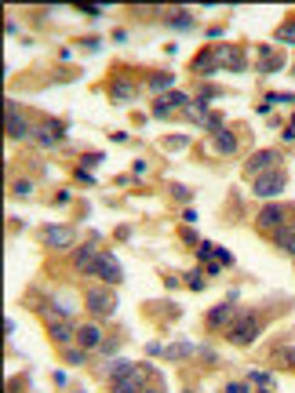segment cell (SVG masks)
I'll list each match as a JSON object with an SVG mask.
<instances>
[{
    "mask_svg": "<svg viewBox=\"0 0 295 393\" xmlns=\"http://www.w3.org/2000/svg\"><path fill=\"white\" fill-rule=\"evenodd\" d=\"M288 190V168L281 164V168H273V171H266V175H259V178H252V193L259 196L262 204L266 201H277Z\"/></svg>",
    "mask_w": 295,
    "mask_h": 393,
    "instance_id": "cell-5",
    "label": "cell"
},
{
    "mask_svg": "<svg viewBox=\"0 0 295 393\" xmlns=\"http://www.w3.org/2000/svg\"><path fill=\"white\" fill-rule=\"evenodd\" d=\"M208 150L219 153V157H237V150H241L237 131L234 128H222V131H215V135H208Z\"/></svg>",
    "mask_w": 295,
    "mask_h": 393,
    "instance_id": "cell-19",
    "label": "cell"
},
{
    "mask_svg": "<svg viewBox=\"0 0 295 393\" xmlns=\"http://www.w3.org/2000/svg\"><path fill=\"white\" fill-rule=\"evenodd\" d=\"M179 393H193V390H179Z\"/></svg>",
    "mask_w": 295,
    "mask_h": 393,
    "instance_id": "cell-49",
    "label": "cell"
},
{
    "mask_svg": "<svg viewBox=\"0 0 295 393\" xmlns=\"http://www.w3.org/2000/svg\"><path fill=\"white\" fill-rule=\"evenodd\" d=\"M292 77H295V73H292Z\"/></svg>",
    "mask_w": 295,
    "mask_h": 393,
    "instance_id": "cell-50",
    "label": "cell"
},
{
    "mask_svg": "<svg viewBox=\"0 0 295 393\" xmlns=\"http://www.w3.org/2000/svg\"><path fill=\"white\" fill-rule=\"evenodd\" d=\"M226 393H252V383H226Z\"/></svg>",
    "mask_w": 295,
    "mask_h": 393,
    "instance_id": "cell-37",
    "label": "cell"
},
{
    "mask_svg": "<svg viewBox=\"0 0 295 393\" xmlns=\"http://www.w3.org/2000/svg\"><path fill=\"white\" fill-rule=\"evenodd\" d=\"M73 178H77L80 186H95V175H91V171H84V168H77V175H73Z\"/></svg>",
    "mask_w": 295,
    "mask_h": 393,
    "instance_id": "cell-36",
    "label": "cell"
},
{
    "mask_svg": "<svg viewBox=\"0 0 295 393\" xmlns=\"http://www.w3.org/2000/svg\"><path fill=\"white\" fill-rule=\"evenodd\" d=\"M255 70H259L262 77L285 73V70H288V55H285L277 44H259V47H255Z\"/></svg>",
    "mask_w": 295,
    "mask_h": 393,
    "instance_id": "cell-8",
    "label": "cell"
},
{
    "mask_svg": "<svg viewBox=\"0 0 295 393\" xmlns=\"http://www.w3.org/2000/svg\"><path fill=\"white\" fill-rule=\"evenodd\" d=\"M234 317H237V302H219V306H211L208 314H204V328L208 332H222L226 335V328L234 324Z\"/></svg>",
    "mask_w": 295,
    "mask_h": 393,
    "instance_id": "cell-17",
    "label": "cell"
},
{
    "mask_svg": "<svg viewBox=\"0 0 295 393\" xmlns=\"http://www.w3.org/2000/svg\"><path fill=\"white\" fill-rule=\"evenodd\" d=\"M183 284H186L190 291H204V288H208L204 270H190V273H183Z\"/></svg>",
    "mask_w": 295,
    "mask_h": 393,
    "instance_id": "cell-28",
    "label": "cell"
},
{
    "mask_svg": "<svg viewBox=\"0 0 295 393\" xmlns=\"http://www.w3.org/2000/svg\"><path fill=\"white\" fill-rule=\"evenodd\" d=\"M211 259H215V244H211V240H201V244H197V262L204 266V262H211Z\"/></svg>",
    "mask_w": 295,
    "mask_h": 393,
    "instance_id": "cell-30",
    "label": "cell"
},
{
    "mask_svg": "<svg viewBox=\"0 0 295 393\" xmlns=\"http://www.w3.org/2000/svg\"><path fill=\"white\" fill-rule=\"evenodd\" d=\"M179 237H183V244H201V237H197V229H190V226H186Z\"/></svg>",
    "mask_w": 295,
    "mask_h": 393,
    "instance_id": "cell-41",
    "label": "cell"
},
{
    "mask_svg": "<svg viewBox=\"0 0 295 393\" xmlns=\"http://www.w3.org/2000/svg\"><path fill=\"white\" fill-rule=\"evenodd\" d=\"M150 113H153L157 121H168V117H172V109L164 106V98H153V102H150Z\"/></svg>",
    "mask_w": 295,
    "mask_h": 393,
    "instance_id": "cell-32",
    "label": "cell"
},
{
    "mask_svg": "<svg viewBox=\"0 0 295 393\" xmlns=\"http://www.w3.org/2000/svg\"><path fill=\"white\" fill-rule=\"evenodd\" d=\"M266 240H270L281 255L295 259V222H288V226H281V229H273V233H270Z\"/></svg>",
    "mask_w": 295,
    "mask_h": 393,
    "instance_id": "cell-20",
    "label": "cell"
},
{
    "mask_svg": "<svg viewBox=\"0 0 295 393\" xmlns=\"http://www.w3.org/2000/svg\"><path fill=\"white\" fill-rule=\"evenodd\" d=\"M281 142H295V128H292V124L281 131Z\"/></svg>",
    "mask_w": 295,
    "mask_h": 393,
    "instance_id": "cell-45",
    "label": "cell"
},
{
    "mask_svg": "<svg viewBox=\"0 0 295 393\" xmlns=\"http://www.w3.org/2000/svg\"><path fill=\"white\" fill-rule=\"evenodd\" d=\"M183 222H186V226L197 222V211H193V208H183Z\"/></svg>",
    "mask_w": 295,
    "mask_h": 393,
    "instance_id": "cell-44",
    "label": "cell"
},
{
    "mask_svg": "<svg viewBox=\"0 0 295 393\" xmlns=\"http://www.w3.org/2000/svg\"><path fill=\"white\" fill-rule=\"evenodd\" d=\"M215 55H219V70H226V73L248 70V52H244V44H215Z\"/></svg>",
    "mask_w": 295,
    "mask_h": 393,
    "instance_id": "cell-15",
    "label": "cell"
},
{
    "mask_svg": "<svg viewBox=\"0 0 295 393\" xmlns=\"http://www.w3.org/2000/svg\"><path fill=\"white\" fill-rule=\"evenodd\" d=\"M106 160V153L103 150H95V153H84V157H80V168H84V171H95L98 168V164H103Z\"/></svg>",
    "mask_w": 295,
    "mask_h": 393,
    "instance_id": "cell-29",
    "label": "cell"
},
{
    "mask_svg": "<svg viewBox=\"0 0 295 393\" xmlns=\"http://www.w3.org/2000/svg\"><path fill=\"white\" fill-rule=\"evenodd\" d=\"M270 109H273V102H266V98H262V102L255 106V113H262V117H266V113H270Z\"/></svg>",
    "mask_w": 295,
    "mask_h": 393,
    "instance_id": "cell-47",
    "label": "cell"
},
{
    "mask_svg": "<svg viewBox=\"0 0 295 393\" xmlns=\"http://www.w3.org/2000/svg\"><path fill=\"white\" fill-rule=\"evenodd\" d=\"M259 335H266V321H262L259 309H237L234 324L226 328V342L237 350H248L252 342H259Z\"/></svg>",
    "mask_w": 295,
    "mask_h": 393,
    "instance_id": "cell-1",
    "label": "cell"
},
{
    "mask_svg": "<svg viewBox=\"0 0 295 393\" xmlns=\"http://www.w3.org/2000/svg\"><path fill=\"white\" fill-rule=\"evenodd\" d=\"M146 168H150L146 160H135V164H131V171H135V175H146Z\"/></svg>",
    "mask_w": 295,
    "mask_h": 393,
    "instance_id": "cell-46",
    "label": "cell"
},
{
    "mask_svg": "<svg viewBox=\"0 0 295 393\" xmlns=\"http://www.w3.org/2000/svg\"><path fill=\"white\" fill-rule=\"evenodd\" d=\"M153 379V368L150 364H135L128 375H121V379L109 383V393H142L146 386H150Z\"/></svg>",
    "mask_w": 295,
    "mask_h": 393,
    "instance_id": "cell-12",
    "label": "cell"
},
{
    "mask_svg": "<svg viewBox=\"0 0 295 393\" xmlns=\"http://www.w3.org/2000/svg\"><path fill=\"white\" fill-rule=\"evenodd\" d=\"M47 342H52L59 353L77 346V324L73 321H52V324H47Z\"/></svg>",
    "mask_w": 295,
    "mask_h": 393,
    "instance_id": "cell-18",
    "label": "cell"
},
{
    "mask_svg": "<svg viewBox=\"0 0 295 393\" xmlns=\"http://www.w3.org/2000/svg\"><path fill=\"white\" fill-rule=\"evenodd\" d=\"M248 383L259 386V393H277V390H273V386H277L273 371H252V375H248Z\"/></svg>",
    "mask_w": 295,
    "mask_h": 393,
    "instance_id": "cell-26",
    "label": "cell"
},
{
    "mask_svg": "<svg viewBox=\"0 0 295 393\" xmlns=\"http://www.w3.org/2000/svg\"><path fill=\"white\" fill-rule=\"evenodd\" d=\"M270 364L277 371H292L295 375V342H281V346L270 350Z\"/></svg>",
    "mask_w": 295,
    "mask_h": 393,
    "instance_id": "cell-21",
    "label": "cell"
},
{
    "mask_svg": "<svg viewBox=\"0 0 295 393\" xmlns=\"http://www.w3.org/2000/svg\"><path fill=\"white\" fill-rule=\"evenodd\" d=\"M172 196H175V201H193V190H186V186H172Z\"/></svg>",
    "mask_w": 295,
    "mask_h": 393,
    "instance_id": "cell-35",
    "label": "cell"
},
{
    "mask_svg": "<svg viewBox=\"0 0 295 393\" xmlns=\"http://www.w3.org/2000/svg\"><path fill=\"white\" fill-rule=\"evenodd\" d=\"M142 88H150V91H157V95H168V91L175 88V73H168V70H153V73L142 77Z\"/></svg>",
    "mask_w": 295,
    "mask_h": 393,
    "instance_id": "cell-22",
    "label": "cell"
},
{
    "mask_svg": "<svg viewBox=\"0 0 295 393\" xmlns=\"http://www.w3.org/2000/svg\"><path fill=\"white\" fill-rule=\"evenodd\" d=\"M215 262H219V266H234V262H237V259H234V255H229L226 248H219V244H215Z\"/></svg>",
    "mask_w": 295,
    "mask_h": 393,
    "instance_id": "cell-34",
    "label": "cell"
},
{
    "mask_svg": "<svg viewBox=\"0 0 295 393\" xmlns=\"http://www.w3.org/2000/svg\"><path fill=\"white\" fill-rule=\"evenodd\" d=\"M70 201H73V193H70V190H62V193L52 196V204H70Z\"/></svg>",
    "mask_w": 295,
    "mask_h": 393,
    "instance_id": "cell-42",
    "label": "cell"
},
{
    "mask_svg": "<svg viewBox=\"0 0 295 393\" xmlns=\"http://www.w3.org/2000/svg\"><path fill=\"white\" fill-rule=\"evenodd\" d=\"M106 95L113 98V102H135V98L142 95V80L135 77H128V73H113L109 77V84H106Z\"/></svg>",
    "mask_w": 295,
    "mask_h": 393,
    "instance_id": "cell-13",
    "label": "cell"
},
{
    "mask_svg": "<svg viewBox=\"0 0 295 393\" xmlns=\"http://www.w3.org/2000/svg\"><path fill=\"white\" fill-rule=\"evenodd\" d=\"M266 102H281V106H295V95H285V91H266Z\"/></svg>",
    "mask_w": 295,
    "mask_h": 393,
    "instance_id": "cell-33",
    "label": "cell"
},
{
    "mask_svg": "<svg viewBox=\"0 0 295 393\" xmlns=\"http://www.w3.org/2000/svg\"><path fill=\"white\" fill-rule=\"evenodd\" d=\"M84 309L91 314V321H109L113 314H117V291H113L109 284H91L84 291Z\"/></svg>",
    "mask_w": 295,
    "mask_h": 393,
    "instance_id": "cell-2",
    "label": "cell"
},
{
    "mask_svg": "<svg viewBox=\"0 0 295 393\" xmlns=\"http://www.w3.org/2000/svg\"><path fill=\"white\" fill-rule=\"evenodd\" d=\"M183 284V273H164V288H179Z\"/></svg>",
    "mask_w": 295,
    "mask_h": 393,
    "instance_id": "cell-40",
    "label": "cell"
},
{
    "mask_svg": "<svg viewBox=\"0 0 295 393\" xmlns=\"http://www.w3.org/2000/svg\"><path fill=\"white\" fill-rule=\"evenodd\" d=\"M219 273H222V266H219L215 259H211V262H204V277H208V281H211V277H219Z\"/></svg>",
    "mask_w": 295,
    "mask_h": 393,
    "instance_id": "cell-38",
    "label": "cell"
},
{
    "mask_svg": "<svg viewBox=\"0 0 295 393\" xmlns=\"http://www.w3.org/2000/svg\"><path fill=\"white\" fill-rule=\"evenodd\" d=\"M106 328H103V321H84V324H77V346L80 350H88V353H98L106 346Z\"/></svg>",
    "mask_w": 295,
    "mask_h": 393,
    "instance_id": "cell-14",
    "label": "cell"
},
{
    "mask_svg": "<svg viewBox=\"0 0 295 393\" xmlns=\"http://www.w3.org/2000/svg\"><path fill=\"white\" fill-rule=\"evenodd\" d=\"M292 128H295V109H292Z\"/></svg>",
    "mask_w": 295,
    "mask_h": 393,
    "instance_id": "cell-48",
    "label": "cell"
},
{
    "mask_svg": "<svg viewBox=\"0 0 295 393\" xmlns=\"http://www.w3.org/2000/svg\"><path fill=\"white\" fill-rule=\"evenodd\" d=\"M95 244H98V233H91L84 244H77V248H73L70 266H73V273H77V277H91L95 262H98V252H103V248H95Z\"/></svg>",
    "mask_w": 295,
    "mask_h": 393,
    "instance_id": "cell-11",
    "label": "cell"
},
{
    "mask_svg": "<svg viewBox=\"0 0 295 393\" xmlns=\"http://www.w3.org/2000/svg\"><path fill=\"white\" fill-rule=\"evenodd\" d=\"M164 357L168 360H190V357H201V346H193V342H175V346H164Z\"/></svg>",
    "mask_w": 295,
    "mask_h": 393,
    "instance_id": "cell-24",
    "label": "cell"
},
{
    "mask_svg": "<svg viewBox=\"0 0 295 393\" xmlns=\"http://www.w3.org/2000/svg\"><path fill=\"white\" fill-rule=\"evenodd\" d=\"M80 15H88V19H103V8H80Z\"/></svg>",
    "mask_w": 295,
    "mask_h": 393,
    "instance_id": "cell-43",
    "label": "cell"
},
{
    "mask_svg": "<svg viewBox=\"0 0 295 393\" xmlns=\"http://www.w3.org/2000/svg\"><path fill=\"white\" fill-rule=\"evenodd\" d=\"M164 26H172V29H179V33H186V29L197 26V19H193V11H190V8H172V11H164Z\"/></svg>",
    "mask_w": 295,
    "mask_h": 393,
    "instance_id": "cell-23",
    "label": "cell"
},
{
    "mask_svg": "<svg viewBox=\"0 0 295 393\" xmlns=\"http://www.w3.org/2000/svg\"><path fill=\"white\" fill-rule=\"evenodd\" d=\"M37 240H40V248L47 252H73V226H40L37 229Z\"/></svg>",
    "mask_w": 295,
    "mask_h": 393,
    "instance_id": "cell-7",
    "label": "cell"
},
{
    "mask_svg": "<svg viewBox=\"0 0 295 393\" xmlns=\"http://www.w3.org/2000/svg\"><path fill=\"white\" fill-rule=\"evenodd\" d=\"M288 222H295V208H292V204L266 201V204L255 211V229H259L262 237H270L273 229H281V226H288Z\"/></svg>",
    "mask_w": 295,
    "mask_h": 393,
    "instance_id": "cell-3",
    "label": "cell"
},
{
    "mask_svg": "<svg viewBox=\"0 0 295 393\" xmlns=\"http://www.w3.org/2000/svg\"><path fill=\"white\" fill-rule=\"evenodd\" d=\"M190 73H193V77H201V80H208V77H215V73H219L215 44H204L201 52H197V55L190 59Z\"/></svg>",
    "mask_w": 295,
    "mask_h": 393,
    "instance_id": "cell-16",
    "label": "cell"
},
{
    "mask_svg": "<svg viewBox=\"0 0 295 393\" xmlns=\"http://www.w3.org/2000/svg\"><path fill=\"white\" fill-rule=\"evenodd\" d=\"M88 360H91V353H88V350H80V346L62 350V364H73V368H80V364H88Z\"/></svg>",
    "mask_w": 295,
    "mask_h": 393,
    "instance_id": "cell-27",
    "label": "cell"
},
{
    "mask_svg": "<svg viewBox=\"0 0 295 393\" xmlns=\"http://www.w3.org/2000/svg\"><path fill=\"white\" fill-rule=\"evenodd\" d=\"M91 277H95L98 284H109V288L124 284V266H121V259L113 255V252H98V262H95Z\"/></svg>",
    "mask_w": 295,
    "mask_h": 393,
    "instance_id": "cell-10",
    "label": "cell"
},
{
    "mask_svg": "<svg viewBox=\"0 0 295 393\" xmlns=\"http://www.w3.org/2000/svg\"><path fill=\"white\" fill-rule=\"evenodd\" d=\"M281 160H285V153L277 150V146H270V150H255L248 160H244V178H259V175H266L273 168H281Z\"/></svg>",
    "mask_w": 295,
    "mask_h": 393,
    "instance_id": "cell-9",
    "label": "cell"
},
{
    "mask_svg": "<svg viewBox=\"0 0 295 393\" xmlns=\"http://www.w3.org/2000/svg\"><path fill=\"white\" fill-rule=\"evenodd\" d=\"M273 44H277V47H281V44L295 47V15H288V19L273 29Z\"/></svg>",
    "mask_w": 295,
    "mask_h": 393,
    "instance_id": "cell-25",
    "label": "cell"
},
{
    "mask_svg": "<svg viewBox=\"0 0 295 393\" xmlns=\"http://www.w3.org/2000/svg\"><path fill=\"white\" fill-rule=\"evenodd\" d=\"M33 128L37 124L26 117V109L15 98H4V135L11 142H26V139H33Z\"/></svg>",
    "mask_w": 295,
    "mask_h": 393,
    "instance_id": "cell-4",
    "label": "cell"
},
{
    "mask_svg": "<svg viewBox=\"0 0 295 393\" xmlns=\"http://www.w3.org/2000/svg\"><path fill=\"white\" fill-rule=\"evenodd\" d=\"M22 386H26V375H15V379L8 383V393H22Z\"/></svg>",
    "mask_w": 295,
    "mask_h": 393,
    "instance_id": "cell-39",
    "label": "cell"
},
{
    "mask_svg": "<svg viewBox=\"0 0 295 393\" xmlns=\"http://www.w3.org/2000/svg\"><path fill=\"white\" fill-rule=\"evenodd\" d=\"M66 124L59 117H44L37 121V128H33V142L40 146V150H59V146H66Z\"/></svg>",
    "mask_w": 295,
    "mask_h": 393,
    "instance_id": "cell-6",
    "label": "cell"
},
{
    "mask_svg": "<svg viewBox=\"0 0 295 393\" xmlns=\"http://www.w3.org/2000/svg\"><path fill=\"white\" fill-rule=\"evenodd\" d=\"M11 193L26 201V196H33V183H29V178H15V183H11Z\"/></svg>",
    "mask_w": 295,
    "mask_h": 393,
    "instance_id": "cell-31",
    "label": "cell"
}]
</instances>
